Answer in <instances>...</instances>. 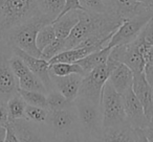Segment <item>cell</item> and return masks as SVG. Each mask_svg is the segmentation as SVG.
Returning a JSON list of instances; mask_svg holds the SVG:
<instances>
[{"label":"cell","mask_w":153,"mask_h":142,"mask_svg":"<svg viewBox=\"0 0 153 142\" xmlns=\"http://www.w3.org/2000/svg\"><path fill=\"white\" fill-rule=\"evenodd\" d=\"M123 21L108 12L89 13L81 10L79 22L65 39V50L76 47L104 48Z\"/></svg>","instance_id":"1"},{"label":"cell","mask_w":153,"mask_h":142,"mask_svg":"<svg viewBox=\"0 0 153 142\" xmlns=\"http://www.w3.org/2000/svg\"><path fill=\"white\" fill-rule=\"evenodd\" d=\"M48 23L51 22L46 17L42 15L37 16L0 35V38H2L12 47H17L33 57H41V51L36 45L37 34L43 25Z\"/></svg>","instance_id":"2"},{"label":"cell","mask_w":153,"mask_h":142,"mask_svg":"<svg viewBox=\"0 0 153 142\" xmlns=\"http://www.w3.org/2000/svg\"><path fill=\"white\" fill-rule=\"evenodd\" d=\"M40 15L37 0H0V35Z\"/></svg>","instance_id":"3"},{"label":"cell","mask_w":153,"mask_h":142,"mask_svg":"<svg viewBox=\"0 0 153 142\" xmlns=\"http://www.w3.org/2000/svg\"><path fill=\"white\" fill-rule=\"evenodd\" d=\"M74 107L79 117L80 127L85 138L98 141L104 129L101 106L85 98L76 97Z\"/></svg>","instance_id":"4"},{"label":"cell","mask_w":153,"mask_h":142,"mask_svg":"<svg viewBox=\"0 0 153 142\" xmlns=\"http://www.w3.org/2000/svg\"><path fill=\"white\" fill-rule=\"evenodd\" d=\"M101 110L103 115L104 129L127 123L124 111L123 96L113 88L109 81H107L103 87Z\"/></svg>","instance_id":"5"},{"label":"cell","mask_w":153,"mask_h":142,"mask_svg":"<svg viewBox=\"0 0 153 142\" xmlns=\"http://www.w3.org/2000/svg\"><path fill=\"white\" fill-rule=\"evenodd\" d=\"M13 48L2 38H0V102H7L18 93L19 84L12 70L10 59Z\"/></svg>","instance_id":"6"},{"label":"cell","mask_w":153,"mask_h":142,"mask_svg":"<svg viewBox=\"0 0 153 142\" xmlns=\"http://www.w3.org/2000/svg\"><path fill=\"white\" fill-rule=\"evenodd\" d=\"M111 71L112 69L105 63L96 67L87 74L84 75L78 97L85 98L101 106L103 87L108 81Z\"/></svg>","instance_id":"7"},{"label":"cell","mask_w":153,"mask_h":142,"mask_svg":"<svg viewBox=\"0 0 153 142\" xmlns=\"http://www.w3.org/2000/svg\"><path fill=\"white\" fill-rule=\"evenodd\" d=\"M152 16L153 10H149L146 13H143L130 19H125L108 41L107 46L112 48L117 45L128 44L134 41Z\"/></svg>","instance_id":"8"},{"label":"cell","mask_w":153,"mask_h":142,"mask_svg":"<svg viewBox=\"0 0 153 142\" xmlns=\"http://www.w3.org/2000/svg\"><path fill=\"white\" fill-rule=\"evenodd\" d=\"M20 142H55L56 136L46 123H37L25 118L11 121Z\"/></svg>","instance_id":"9"},{"label":"cell","mask_w":153,"mask_h":142,"mask_svg":"<svg viewBox=\"0 0 153 142\" xmlns=\"http://www.w3.org/2000/svg\"><path fill=\"white\" fill-rule=\"evenodd\" d=\"M109 57L119 63L125 64L133 71V73L143 72L146 65L145 57L140 49V41L137 38L128 44L112 47Z\"/></svg>","instance_id":"10"},{"label":"cell","mask_w":153,"mask_h":142,"mask_svg":"<svg viewBox=\"0 0 153 142\" xmlns=\"http://www.w3.org/2000/svg\"><path fill=\"white\" fill-rule=\"evenodd\" d=\"M10 64H11L14 74L16 75L18 79L20 89L37 91L47 94V90L42 81L34 72L30 71V69L27 67V65L24 63L21 57H19L13 52V55L10 59Z\"/></svg>","instance_id":"11"},{"label":"cell","mask_w":153,"mask_h":142,"mask_svg":"<svg viewBox=\"0 0 153 142\" xmlns=\"http://www.w3.org/2000/svg\"><path fill=\"white\" fill-rule=\"evenodd\" d=\"M45 123L48 125L55 136L80 127L79 117H78L74 104L69 108L62 109V110L48 111Z\"/></svg>","instance_id":"12"},{"label":"cell","mask_w":153,"mask_h":142,"mask_svg":"<svg viewBox=\"0 0 153 142\" xmlns=\"http://www.w3.org/2000/svg\"><path fill=\"white\" fill-rule=\"evenodd\" d=\"M122 96H123L126 122L134 129H143L148 124L149 120L147 119L144 108L134 94L132 87L128 89Z\"/></svg>","instance_id":"13"},{"label":"cell","mask_w":153,"mask_h":142,"mask_svg":"<svg viewBox=\"0 0 153 142\" xmlns=\"http://www.w3.org/2000/svg\"><path fill=\"white\" fill-rule=\"evenodd\" d=\"M13 52L19 57L23 60L24 63L27 65L32 72H34L39 79L44 84L45 88L47 90V93L53 89V82H51V73H49V64L48 61L42 59V57H36L26 53L25 51L17 48V47H12Z\"/></svg>","instance_id":"14"},{"label":"cell","mask_w":153,"mask_h":142,"mask_svg":"<svg viewBox=\"0 0 153 142\" xmlns=\"http://www.w3.org/2000/svg\"><path fill=\"white\" fill-rule=\"evenodd\" d=\"M103 1L106 5L107 12L122 20L130 19L151 10L146 4L137 2L135 0H103Z\"/></svg>","instance_id":"15"},{"label":"cell","mask_w":153,"mask_h":142,"mask_svg":"<svg viewBox=\"0 0 153 142\" xmlns=\"http://www.w3.org/2000/svg\"><path fill=\"white\" fill-rule=\"evenodd\" d=\"M132 90L142 104L147 119L150 120L151 117L153 116V89L147 81L144 71L133 73Z\"/></svg>","instance_id":"16"},{"label":"cell","mask_w":153,"mask_h":142,"mask_svg":"<svg viewBox=\"0 0 153 142\" xmlns=\"http://www.w3.org/2000/svg\"><path fill=\"white\" fill-rule=\"evenodd\" d=\"M83 77L84 75L81 74H69L65 77L51 75L53 89L58 90L60 93L63 94L69 102H74L79 95V90Z\"/></svg>","instance_id":"17"},{"label":"cell","mask_w":153,"mask_h":142,"mask_svg":"<svg viewBox=\"0 0 153 142\" xmlns=\"http://www.w3.org/2000/svg\"><path fill=\"white\" fill-rule=\"evenodd\" d=\"M97 142H136L135 129L128 123L106 127Z\"/></svg>","instance_id":"18"},{"label":"cell","mask_w":153,"mask_h":142,"mask_svg":"<svg viewBox=\"0 0 153 142\" xmlns=\"http://www.w3.org/2000/svg\"><path fill=\"white\" fill-rule=\"evenodd\" d=\"M109 83L121 95L132 87L133 83V71L125 64H119L111 71L108 79Z\"/></svg>","instance_id":"19"},{"label":"cell","mask_w":153,"mask_h":142,"mask_svg":"<svg viewBox=\"0 0 153 142\" xmlns=\"http://www.w3.org/2000/svg\"><path fill=\"white\" fill-rule=\"evenodd\" d=\"M80 11H81V10L67 12V13H65L64 15L57 18L55 21L51 22L53 28H55L56 37H57V38L65 40V39L69 36L72 28H74V26H76V24L79 22Z\"/></svg>","instance_id":"20"},{"label":"cell","mask_w":153,"mask_h":142,"mask_svg":"<svg viewBox=\"0 0 153 142\" xmlns=\"http://www.w3.org/2000/svg\"><path fill=\"white\" fill-rule=\"evenodd\" d=\"M110 47L106 46L104 48L99 49V50H96L94 52L89 53L86 57H84L83 59L76 61V63L81 66V68L83 69L85 74H87L89 71H91L96 67L106 63L107 59L109 57V53H110Z\"/></svg>","instance_id":"21"},{"label":"cell","mask_w":153,"mask_h":142,"mask_svg":"<svg viewBox=\"0 0 153 142\" xmlns=\"http://www.w3.org/2000/svg\"><path fill=\"white\" fill-rule=\"evenodd\" d=\"M99 50L96 47H76V48L66 49L48 61V64L55 63H76V61L83 59L89 53Z\"/></svg>","instance_id":"22"},{"label":"cell","mask_w":153,"mask_h":142,"mask_svg":"<svg viewBox=\"0 0 153 142\" xmlns=\"http://www.w3.org/2000/svg\"><path fill=\"white\" fill-rule=\"evenodd\" d=\"M40 14L46 17L51 22L55 21L65 5V0H37Z\"/></svg>","instance_id":"23"},{"label":"cell","mask_w":153,"mask_h":142,"mask_svg":"<svg viewBox=\"0 0 153 142\" xmlns=\"http://www.w3.org/2000/svg\"><path fill=\"white\" fill-rule=\"evenodd\" d=\"M26 102L21 97L19 93L14 95L7 102V114H9V122L16 119L25 118V108Z\"/></svg>","instance_id":"24"},{"label":"cell","mask_w":153,"mask_h":142,"mask_svg":"<svg viewBox=\"0 0 153 142\" xmlns=\"http://www.w3.org/2000/svg\"><path fill=\"white\" fill-rule=\"evenodd\" d=\"M49 73L56 77H65L69 74L85 75L81 66L76 63H55L49 64Z\"/></svg>","instance_id":"25"},{"label":"cell","mask_w":153,"mask_h":142,"mask_svg":"<svg viewBox=\"0 0 153 142\" xmlns=\"http://www.w3.org/2000/svg\"><path fill=\"white\" fill-rule=\"evenodd\" d=\"M46 98L47 110L48 111L62 110V109L69 108V107L74 104V102H69L63 94H61L56 89H53L51 91H49L46 95Z\"/></svg>","instance_id":"26"},{"label":"cell","mask_w":153,"mask_h":142,"mask_svg":"<svg viewBox=\"0 0 153 142\" xmlns=\"http://www.w3.org/2000/svg\"><path fill=\"white\" fill-rule=\"evenodd\" d=\"M56 37V32H55V28H53V24L48 23L43 25L40 28V30L37 34V38H36V45L38 47V49L40 51H42L45 47L48 44H51L55 39Z\"/></svg>","instance_id":"27"},{"label":"cell","mask_w":153,"mask_h":142,"mask_svg":"<svg viewBox=\"0 0 153 142\" xmlns=\"http://www.w3.org/2000/svg\"><path fill=\"white\" fill-rule=\"evenodd\" d=\"M18 93L21 95V97L24 99V102L30 106L41 107V108L47 109V98L46 94L41 93L37 91H30V90H18Z\"/></svg>","instance_id":"28"},{"label":"cell","mask_w":153,"mask_h":142,"mask_svg":"<svg viewBox=\"0 0 153 142\" xmlns=\"http://www.w3.org/2000/svg\"><path fill=\"white\" fill-rule=\"evenodd\" d=\"M48 115V110L41 107L26 104L25 108V119L37 123H45Z\"/></svg>","instance_id":"29"},{"label":"cell","mask_w":153,"mask_h":142,"mask_svg":"<svg viewBox=\"0 0 153 142\" xmlns=\"http://www.w3.org/2000/svg\"><path fill=\"white\" fill-rule=\"evenodd\" d=\"M65 50V40L56 38L51 44H48L42 51H41V57L46 61L53 59L58 53Z\"/></svg>","instance_id":"30"},{"label":"cell","mask_w":153,"mask_h":142,"mask_svg":"<svg viewBox=\"0 0 153 142\" xmlns=\"http://www.w3.org/2000/svg\"><path fill=\"white\" fill-rule=\"evenodd\" d=\"M85 136L81 127H76L71 131L56 136L55 142H85Z\"/></svg>","instance_id":"31"},{"label":"cell","mask_w":153,"mask_h":142,"mask_svg":"<svg viewBox=\"0 0 153 142\" xmlns=\"http://www.w3.org/2000/svg\"><path fill=\"white\" fill-rule=\"evenodd\" d=\"M82 10L89 13H106L107 9L103 0H80Z\"/></svg>","instance_id":"32"},{"label":"cell","mask_w":153,"mask_h":142,"mask_svg":"<svg viewBox=\"0 0 153 142\" xmlns=\"http://www.w3.org/2000/svg\"><path fill=\"white\" fill-rule=\"evenodd\" d=\"M138 37L150 46L153 45V16L149 19L146 25L144 26Z\"/></svg>","instance_id":"33"},{"label":"cell","mask_w":153,"mask_h":142,"mask_svg":"<svg viewBox=\"0 0 153 142\" xmlns=\"http://www.w3.org/2000/svg\"><path fill=\"white\" fill-rule=\"evenodd\" d=\"M76 10H82V7H81V4H80V0H65V5H64V9L60 16L64 15V14L67 13V12L76 11Z\"/></svg>","instance_id":"34"},{"label":"cell","mask_w":153,"mask_h":142,"mask_svg":"<svg viewBox=\"0 0 153 142\" xmlns=\"http://www.w3.org/2000/svg\"><path fill=\"white\" fill-rule=\"evenodd\" d=\"M9 123L7 102H0V127H5Z\"/></svg>","instance_id":"35"},{"label":"cell","mask_w":153,"mask_h":142,"mask_svg":"<svg viewBox=\"0 0 153 142\" xmlns=\"http://www.w3.org/2000/svg\"><path fill=\"white\" fill-rule=\"evenodd\" d=\"M5 129H7V134H5L4 142H20L17 135H16L15 131L13 129L12 125L10 124V122L5 125Z\"/></svg>","instance_id":"36"},{"label":"cell","mask_w":153,"mask_h":142,"mask_svg":"<svg viewBox=\"0 0 153 142\" xmlns=\"http://www.w3.org/2000/svg\"><path fill=\"white\" fill-rule=\"evenodd\" d=\"M144 135L146 136V138L148 139L149 142H153V116L151 117V119L149 120L148 124L142 129Z\"/></svg>","instance_id":"37"},{"label":"cell","mask_w":153,"mask_h":142,"mask_svg":"<svg viewBox=\"0 0 153 142\" xmlns=\"http://www.w3.org/2000/svg\"><path fill=\"white\" fill-rule=\"evenodd\" d=\"M145 61H146V64L153 65V45L149 47L148 51L145 55Z\"/></svg>","instance_id":"38"},{"label":"cell","mask_w":153,"mask_h":142,"mask_svg":"<svg viewBox=\"0 0 153 142\" xmlns=\"http://www.w3.org/2000/svg\"><path fill=\"white\" fill-rule=\"evenodd\" d=\"M135 134H136V142H149L142 129H135Z\"/></svg>","instance_id":"39"},{"label":"cell","mask_w":153,"mask_h":142,"mask_svg":"<svg viewBox=\"0 0 153 142\" xmlns=\"http://www.w3.org/2000/svg\"><path fill=\"white\" fill-rule=\"evenodd\" d=\"M5 134H7L5 127H0V142H4Z\"/></svg>","instance_id":"40"},{"label":"cell","mask_w":153,"mask_h":142,"mask_svg":"<svg viewBox=\"0 0 153 142\" xmlns=\"http://www.w3.org/2000/svg\"><path fill=\"white\" fill-rule=\"evenodd\" d=\"M146 5L149 7V9L153 10V0H147V3Z\"/></svg>","instance_id":"41"},{"label":"cell","mask_w":153,"mask_h":142,"mask_svg":"<svg viewBox=\"0 0 153 142\" xmlns=\"http://www.w3.org/2000/svg\"><path fill=\"white\" fill-rule=\"evenodd\" d=\"M135 1H137V2H140V3H144V4L147 3V0H135Z\"/></svg>","instance_id":"42"},{"label":"cell","mask_w":153,"mask_h":142,"mask_svg":"<svg viewBox=\"0 0 153 142\" xmlns=\"http://www.w3.org/2000/svg\"><path fill=\"white\" fill-rule=\"evenodd\" d=\"M85 139H86V138H85ZM85 142H97V141H96V140H91V139H86Z\"/></svg>","instance_id":"43"},{"label":"cell","mask_w":153,"mask_h":142,"mask_svg":"<svg viewBox=\"0 0 153 142\" xmlns=\"http://www.w3.org/2000/svg\"><path fill=\"white\" fill-rule=\"evenodd\" d=\"M151 87H152V89H153V83H152V84H151Z\"/></svg>","instance_id":"44"}]
</instances>
